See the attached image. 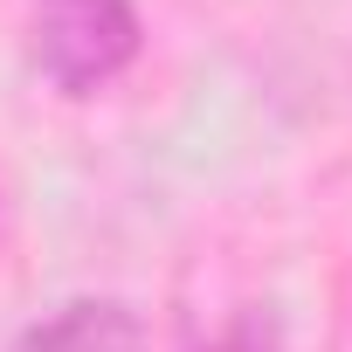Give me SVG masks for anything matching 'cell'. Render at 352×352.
<instances>
[{"label": "cell", "instance_id": "7a4b0ae2", "mask_svg": "<svg viewBox=\"0 0 352 352\" xmlns=\"http://www.w3.org/2000/svg\"><path fill=\"white\" fill-rule=\"evenodd\" d=\"M14 352H145V331L118 297H76L56 318H42Z\"/></svg>", "mask_w": 352, "mask_h": 352}, {"label": "cell", "instance_id": "6da1fadb", "mask_svg": "<svg viewBox=\"0 0 352 352\" xmlns=\"http://www.w3.org/2000/svg\"><path fill=\"white\" fill-rule=\"evenodd\" d=\"M138 56L131 0H35V63L63 97L104 90Z\"/></svg>", "mask_w": 352, "mask_h": 352}, {"label": "cell", "instance_id": "3957f363", "mask_svg": "<svg viewBox=\"0 0 352 352\" xmlns=\"http://www.w3.org/2000/svg\"><path fill=\"white\" fill-rule=\"evenodd\" d=\"M201 352H276V324L270 318H256V311H242L235 324H221L214 331V345H201Z\"/></svg>", "mask_w": 352, "mask_h": 352}]
</instances>
